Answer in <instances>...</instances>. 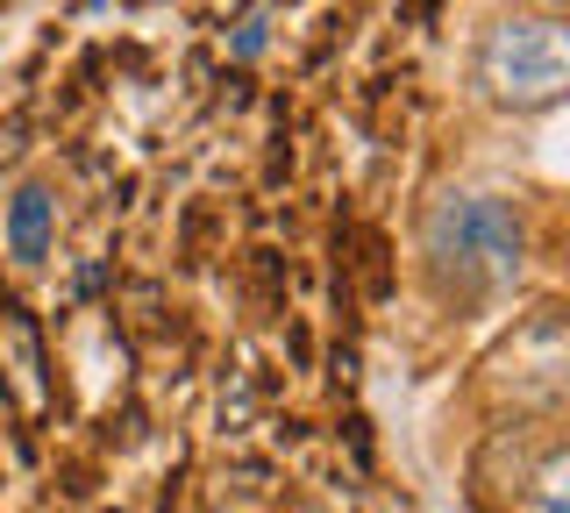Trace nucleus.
<instances>
[{
	"label": "nucleus",
	"instance_id": "obj_1",
	"mask_svg": "<svg viewBox=\"0 0 570 513\" xmlns=\"http://www.w3.org/2000/svg\"><path fill=\"white\" fill-rule=\"evenodd\" d=\"M428 257H435L442 286L492 293L521 272V215L492 193H450L428 215Z\"/></svg>",
	"mask_w": 570,
	"mask_h": 513
},
{
	"label": "nucleus",
	"instance_id": "obj_2",
	"mask_svg": "<svg viewBox=\"0 0 570 513\" xmlns=\"http://www.w3.org/2000/svg\"><path fill=\"white\" fill-rule=\"evenodd\" d=\"M478 72L499 100L513 108H534V100L570 93V22H542V14H507V22L485 37V58Z\"/></svg>",
	"mask_w": 570,
	"mask_h": 513
},
{
	"label": "nucleus",
	"instance_id": "obj_3",
	"mask_svg": "<svg viewBox=\"0 0 570 513\" xmlns=\"http://www.w3.org/2000/svg\"><path fill=\"white\" fill-rule=\"evenodd\" d=\"M0 349H8V393L22 414H43L50 385H43V343H36V322L22 307H0Z\"/></svg>",
	"mask_w": 570,
	"mask_h": 513
},
{
	"label": "nucleus",
	"instance_id": "obj_4",
	"mask_svg": "<svg viewBox=\"0 0 570 513\" xmlns=\"http://www.w3.org/2000/svg\"><path fill=\"white\" fill-rule=\"evenodd\" d=\"M8 243H14V257H50V193L43 186H22L14 193V207H8Z\"/></svg>",
	"mask_w": 570,
	"mask_h": 513
},
{
	"label": "nucleus",
	"instance_id": "obj_5",
	"mask_svg": "<svg viewBox=\"0 0 570 513\" xmlns=\"http://www.w3.org/2000/svg\"><path fill=\"white\" fill-rule=\"evenodd\" d=\"M528 513H570V450H557L528 485Z\"/></svg>",
	"mask_w": 570,
	"mask_h": 513
},
{
	"label": "nucleus",
	"instance_id": "obj_6",
	"mask_svg": "<svg viewBox=\"0 0 570 513\" xmlns=\"http://www.w3.org/2000/svg\"><path fill=\"white\" fill-rule=\"evenodd\" d=\"M236 50H243V58H257V50H264V14H249V22L236 29Z\"/></svg>",
	"mask_w": 570,
	"mask_h": 513
}]
</instances>
